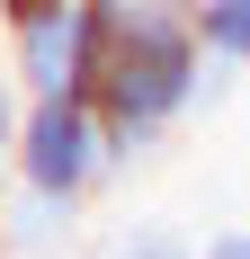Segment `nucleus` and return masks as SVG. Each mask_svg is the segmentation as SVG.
I'll list each match as a JSON object with an SVG mask.
<instances>
[{"mask_svg": "<svg viewBox=\"0 0 250 259\" xmlns=\"http://www.w3.org/2000/svg\"><path fill=\"white\" fill-rule=\"evenodd\" d=\"M99 259H197V250H188V241H179L170 224H134V233H116Z\"/></svg>", "mask_w": 250, "mask_h": 259, "instance_id": "423d86ee", "label": "nucleus"}, {"mask_svg": "<svg viewBox=\"0 0 250 259\" xmlns=\"http://www.w3.org/2000/svg\"><path fill=\"white\" fill-rule=\"evenodd\" d=\"M99 9V36H107V72H99V125H107V152L125 161H152L205 99H224L232 72L205 63L197 45V0H90Z\"/></svg>", "mask_w": 250, "mask_h": 259, "instance_id": "f257e3e1", "label": "nucleus"}, {"mask_svg": "<svg viewBox=\"0 0 250 259\" xmlns=\"http://www.w3.org/2000/svg\"><path fill=\"white\" fill-rule=\"evenodd\" d=\"M197 45H205V63L250 72V0H197Z\"/></svg>", "mask_w": 250, "mask_h": 259, "instance_id": "39448f33", "label": "nucleus"}, {"mask_svg": "<svg viewBox=\"0 0 250 259\" xmlns=\"http://www.w3.org/2000/svg\"><path fill=\"white\" fill-rule=\"evenodd\" d=\"M54 9H72V0H0V36H18V27L54 18Z\"/></svg>", "mask_w": 250, "mask_h": 259, "instance_id": "6e6552de", "label": "nucleus"}, {"mask_svg": "<svg viewBox=\"0 0 250 259\" xmlns=\"http://www.w3.org/2000/svg\"><path fill=\"white\" fill-rule=\"evenodd\" d=\"M0 54H9L18 99H99V72H107V36H99V9H90V0L18 27Z\"/></svg>", "mask_w": 250, "mask_h": 259, "instance_id": "7ed1b4c3", "label": "nucleus"}, {"mask_svg": "<svg viewBox=\"0 0 250 259\" xmlns=\"http://www.w3.org/2000/svg\"><path fill=\"white\" fill-rule=\"evenodd\" d=\"M197 259H250V224H224V233H205Z\"/></svg>", "mask_w": 250, "mask_h": 259, "instance_id": "1a4fd4ad", "label": "nucleus"}, {"mask_svg": "<svg viewBox=\"0 0 250 259\" xmlns=\"http://www.w3.org/2000/svg\"><path fill=\"white\" fill-rule=\"evenodd\" d=\"M72 224H80V214L45 206V197H18V188L0 197V250H9V259H45V250H63V241H72Z\"/></svg>", "mask_w": 250, "mask_h": 259, "instance_id": "20e7f679", "label": "nucleus"}, {"mask_svg": "<svg viewBox=\"0 0 250 259\" xmlns=\"http://www.w3.org/2000/svg\"><path fill=\"white\" fill-rule=\"evenodd\" d=\"M18 116H27V99H18V80H9V54H0V197H9V152H18Z\"/></svg>", "mask_w": 250, "mask_h": 259, "instance_id": "0eeeda50", "label": "nucleus"}, {"mask_svg": "<svg viewBox=\"0 0 250 259\" xmlns=\"http://www.w3.org/2000/svg\"><path fill=\"white\" fill-rule=\"evenodd\" d=\"M116 179V152H107V125L90 99H27L18 116V152H9V188L18 197H45L63 214H90V197Z\"/></svg>", "mask_w": 250, "mask_h": 259, "instance_id": "f03ea898", "label": "nucleus"}]
</instances>
